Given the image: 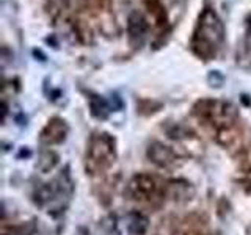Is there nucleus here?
I'll list each match as a JSON object with an SVG mask.
<instances>
[{"label":"nucleus","instance_id":"9b49d317","mask_svg":"<svg viewBox=\"0 0 251 235\" xmlns=\"http://www.w3.org/2000/svg\"><path fill=\"white\" fill-rule=\"evenodd\" d=\"M90 110L94 118H98V119H107L110 112H112V107H110L108 99H104L102 96H98V94H91Z\"/></svg>","mask_w":251,"mask_h":235},{"label":"nucleus","instance_id":"0eeeda50","mask_svg":"<svg viewBox=\"0 0 251 235\" xmlns=\"http://www.w3.org/2000/svg\"><path fill=\"white\" fill-rule=\"evenodd\" d=\"M66 133H68L66 122L60 119V118H53V119L47 122V125L41 132V143L47 146L58 144L61 141H65Z\"/></svg>","mask_w":251,"mask_h":235},{"label":"nucleus","instance_id":"423d86ee","mask_svg":"<svg viewBox=\"0 0 251 235\" xmlns=\"http://www.w3.org/2000/svg\"><path fill=\"white\" fill-rule=\"evenodd\" d=\"M148 31H149V24L148 19L145 18V14L140 13L138 10L130 11L127 18V35L130 44L135 47L141 46L146 39Z\"/></svg>","mask_w":251,"mask_h":235},{"label":"nucleus","instance_id":"9d476101","mask_svg":"<svg viewBox=\"0 0 251 235\" xmlns=\"http://www.w3.org/2000/svg\"><path fill=\"white\" fill-rule=\"evenodd\" d=\"M237 63H240L243 68L251 66V14L245 21V36H243L242 50L240 57H237Z\"/></svg>","mask_w":251,"mask_h":235},{"label":"nucleus","instance_id":"f257e3e1","mask_svg":"<svg viewBox=\"0 0 251 235\" xmlns=\"http://www.w3.org/2000/svg\"><path fill=\"white\" fill-rule=\"evenodd\" d=\"M226 30L222 18L212 6H206L198 16L192 35V52L204 61L217 58L225 43Z\"/></svg>","mask_w":251,"mask_h":235},{"label":"nucleus","instance_id":"ddd939ff","mask_svg":"<svg viewBox=\"0 0 251 235\" xmlns=\"http://www.w3.org/2000/svg\"><path fill=\"white\" fill-rule=\"evenodd\" d=\"M108 102H110V107H112L113 112H115V110L123 108V102H121L120 97L116 96V94H112V96H110V99H108Z\"/></svg>","mask_w":251,"mask_h":235},{"label":"nucleus","instance_id":"7ed1b4c3","mask_svg":"<svg viewBox=\"0 0 251 235\" xmlns=\"http://www.w3.org/2000/svg\"><path fill=\"white\" fill-rule=\"evenodd\" d=\"M195 112L214 125L218 133H229L237 122V110L229 102L204 99L195 105Z\"/></svg>","mask_w":251,"mask_h":235},{"label":"nucleus","instance_id":"f8f14e48","mask_svg":"<svg viewBox=\"0 0 251 235\" xmlns=\"http://www.w3.org/2000/svg\"><path fill=\"white\" fill-rule=\"evenodd\" d=\"M126 223H127V231L132 235H143L148 229V218L145 215L138 213V212H132L126 216Z\"/></svg>","mask_w":251,"mask_h":235},{"label":"nucleus","instance_id":"39448f33","mask_svg":"<svg viewBox=\"0 0 251 235\" xmlns=\"http://www.w3.org/2000/svg\"><path fill=\"white\" fill-rule=\"evenodd\" d=\"M157 191V182L152 176L149 174H137L130 179L127 185V193L132 199L145 201L154 196Z\"/></svg>","mask_w":251,"mask_h":235},{"label":"nucleus","instance_id":"f03ea898","mask_svg":"<svg viewBox=\"0 0 251 235\" xmlns=\"http://www.w3.org/2000/svg\"><path fill=\"white\" fill-rule=\"evenodd\" d=\"M74 191L73 180H71L69 169L65 168L53 180L47 184H41L35 190V201L39 207L52 215L65 212Z\"/></svg>","mask_w":251,"mask_h":235},{"label":"nucleus","instance_id":"6e6552de","mask_svg":"<svg viewBox=\"0 0 251 235\" xmlns=\"http://www.w3.org/2000/svg\"><path fill=\"white\" fill-rule=\"evenodd\" d=\"M148 157L154 164L160 168H168L173 163L176 162V155L171 151L168 146H165L162 143H152L148 147Z\"/></svg>","mask_w":251,"mask_h":235},{"label":"nucleus","instance_id":"1a4fd4ad","mask_svg":"<svg viewBox=\"0 0 251 235\" xmlns=\"http://www.w3.org/2000/svg\"><path fill=\"white\" fill-rule=\"evenodd\" d=\"M143 3L157 28H165L168 25V14L160 0H143Z\"/></svg>","mask_w":251,"mask_h":235},{"label":"nucleus","instance_id":"20e7f679","mask_svg":"<svg viewBox=\"0 0 251 235\" xmlns=\"http://www.w3.org/2000/svg\"><path fill=\"white\" fill-rule=\"evenodd\" d=\"M115 140L105 132L93 133L86 149V169L99 172L108 168L115 162Z\"/></svg>","mask_w":251,"mask_h":235},{"label":"nucleus","instance_id":"4468645a","mask_svg":"<svg viewBox=\"0 0 251 235\" xmlns=\"http://www.w3.org/2000/svg\"><path fill=\"white\" fill-rule=\"evenodd\" d=\"M78 235H90L88 231H85V229H78Z\"/></svg>","mask_w":251,"mask_h":235}]
</instances>
